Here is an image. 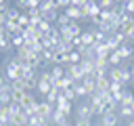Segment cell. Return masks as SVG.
Returning a JSON list of instances; mask_svg holds the SVG:
<instances>
[{
  "label": "cell",
  "instance_id": "cell-34",
  "mask_svg": "<svg viewBox=\"0 0 134 126\" xmlns=\"http://www.w3.org/2000/svg\"><path fill=\"white\" fill-rule=\"evenodd\" d=\"M128 42H130V44H134V32H132V34L128 36Z\"/></svg>",
  "mask_w": 134,
  "mask_h": 126
},
{
  "label": "cell",
  "instance_id": "cell-18",
  "mask_svg": "<svg viewBox=\"0 0 134 126\" xmlns=\"http://www.w3.org/2000/svg\"><path fill=\"white\" fill-rule=\"evenodd\" d=\"M80 40H82V46H84V48H88V46L94 44V36H92V32H82Z\"/></svg>",
  "mask_w": 134,
  "mask_h": 126
},
{
  "label": "cell",
  "instance_id": "cell-23",
  "mask_svg": "<svg viewBox=\"0 0 134 126\" xmlns=\"http://www.w3.org/2000/svg\"><path fill=\"white\" fill-rule=\"evenodd\" d=\"M59 94H61V90H57V88L52 86V90H50V92L44 97V101H48L50 105H54V103H57V99H59Z\"/></svg>",
  "mask_w": 134,
  "mask_h": 126
},
{
  "label": "cell",
  "instance_id": "cell-13",
  "mask_svg": "<svg viewBox=\"0 0 134 126\" xmlns=\"http://www.w3.org/2000/svg\"><path fill=\"white\" fill-rule=\"evenodd\" d=\"M117 116H119V120H132L134 118V111H132V107H124V105H119L117 107Z\"/></svg>",
  "mask_w": 134,
  "mask_h": 126
},
{
  "label": "cell",
  "instance_id": "cell-17",
  "mask_svg": "<svg viewBox=\"0 0 134 126\" xmlns=\"http://www.w3.org/2000/svg\"><path fill=\"white\" fill-rule=\"evenodd\" d=\"M132 103H134V94L126 88L124 94H121V99H119V105H124V107H132Z\"/></svg>",
  "mask_w": 134,
  "mask_h": 126
},
{
  "label": "cell",
  "instance_id": "cell-7",
  "mask_svg": "<svg viewBox=\"0 0 134 126\" xmlns=\"http://www.w3.org/2000/svg\"><path fill=\"white\" fill-rule=\"evenodd\" d=\"M119 116H117V111H111V113H105V116H100V124L98 126H119Z\"/></svg>",
  "mask_w": 134,
  "mask_h": 126
},
{
  "label": "cell",
  "instance_id": "cell-8",
  "mask_svg": "<svg viewBox=\"0 0 134 126\" xmlns=\"http://www.w3.org/2000/svg\"><path fill=\"white\" fill-rule=\"evenodd\" d=\"M63 13H65V15H67L71 21H80V19H84V13H82V8H77V6H71V4H69V6H65V8H63Z\"/></svg>",
  "mask_w": 134,
  "mask_h": 126
},
{
  "label": "cell",
  "instance_id": "cell-27",
  "mask_svg": "<svg viewBox=\"0 0 134 126\" xmlns=\"http://www.w3.org/2000/svg\"><path fill=\"white\" fill-rule=\"evenodd\" d=\"M50 29H52V23H50V21H44V19H42V21L38 23V32H42V34H48Z\"/></svg>",
  "mask_w": 134,
  "mask_h": 126
},
{
  "label": "cell",
  "instance_id": "cell-38",
  "mask_svg": "<svg viewBox=\"0 0 134 126\" xmlns=\"http://www.w3.org/2000/svg\"><path fill=\"white\" fill-rule=\"evenodd\" d=\"M130 71H132V78H134V67H130Z\"/></svg>",
  "mask_w": 134,
  "mask_h": 126
},
{
  "label": "cell",
  "instance_id": "cell-39",
  "mask_svg": "<svg viewBox=\"0 0 134 126\" xmlns=\"http://www.w3.org/2000/svg\"><path fill=\"white\" fill-rule=\"evenodd\" d=\"M132 111H134V103H132Z\"/></svg>",
  "mask_w": 134,
  "mask_h": 126
},
{
  "label": "cell",
  "instance_id": "cell-14",
  "mask_svg": "<svg viewBox=\"0 0 134 126\" xmlns=\"http://www.w3.org/2000/svg\"><path fill=\"white\" fill-rule=\"evenodd\" d=\"M109 65H111V67H121V65H124V59L119 57L117 50H111V52H109Z\"/></svg>",
  "mask_w": 134,
  "mask_h": 126
},
{
  "label": "cell",
  "instance_id": "cell-21",
  "mask_svg": "<svg viewBox=\"0 0 134 126\" xmlns=\"http://www.w3.org/2000/svg\"><path fill=\"white\" fill-rule=\"evenodd\" d=\"M19 17H21V10H19L17 6H8V10H6V19H8V21H19Z\"/></svg>",
  "mask_w": 134,
  "mask_h": 126
},
{
  "label": "cell",
  "instance_id": "cell-36",
  "mask_svg": "<svg viewBox=\"0 0 134 126\" xmlns=\"http://www.w3.org/2000/svg\"><path fill=\"white\" fill-rule=\"evenodd\" d=\"M4 4H6V0H0V6H4Z\"/></svg>",
  "mask_w": 134,
  "mask_h": 126
},
{
  "label": "cell",
  "instance_id": "cell-1",
  "mask_svg": "<svg viewBox=\"0 0 134 126\" xmlns=\"http://www.w3.org/2000/svg\"><path fill=\"white\" fill-rule=\"evenodd\" d=\"M4 76H6V80H21L23 78V65L13 57V59H8L6 63H4Z\"/></svg>",
  "mask_w": 134,
  "mask_h": 126
},
{
  "label": "cell",
  "instance_id": "cell-31",
  "mask_svg": "<svg viewBox=\"0 0 134 126\" xmlns=\"http://www.w3.org/2000/svg\"><path fill=\"white\" fill-rule=\"evenodd\" d=\"M117 4V0H98V6H100V10L103 8H113Z\"/></svg>",
  "mask_w": 134,
  "mask_h": 126
},
{
  "label": "cell",
  "instance_id": "cell-5",
  "mask_svg": "<svg viewBox=\"0 0 134 126\" xmlns=\"http://www.w3.org/2000/svg\"><path fill=\"white\" fill-rule=\"evenodd\" d=\"M69 63V52L65 50H52V59H50V65H67Z\"/></svg>",
  "mask_w": 134,
  "mask_h": 126
},
{
  "label": "cell",
  "instance_id": "cell-25",
  "mask_svg": "<svg viewBox=\"0 0 134 126\" xmlns=\"http://www.w3.org/2000/svg\"><path fill=\"white\" fill-rule=\"evenodd\" d=\"M48 4H50L54 10H63L65 6H69V2H67V0H48Z\"/></svg>",
  "mask_w": 134,
  "mask_h": 126
},
{
  "label": "cell",
  "instance_id": "cell-35",
  "mask_svg": "<svg viewBox=\"0 0 134 126\" xmlns=\"http://www.w3.org/2000/svg\"><path fill=\"white\" fill-rule=\"evenodd\" d=\"M128 126H134V120H130V122H128Z\"/></svg>",
  "mask_w": 134,
  "mask_h": 126
},
{
  "label": "cell",
  "instance_id": "cell-32",
  "mask_svg": "<svg viewBox=\"0 0 134 126\" xmlns=\"http://www.w3.org/2000/svg\"><path fill=\"white\" fill-rule=\"evenodd\" d=\"M126 4V10H128V15H132L134 17V2H124Z\"/></svg>",
  "mask_w": 134,
  "mask_h": 126
},
{
  "label": "cell",
  "instance_id": "cell-3",
  "mask_svg": "<svg viewBox=\"0 0 134 126\" xmlns=\"http://www.w3.org/2000/svg\"><path fill=\"white\" fill-rule=\"evenodd\" d=\"M92 116H94V107L90 105V103H80L77 107H75V120H92Z\"/></svg>",
  "mask_w": 134,
  "mask_h": 126
},
{
  "label": "cell",
  "instance_id": "cell-6",
  "mask_svg": "<svg viewBox=\"0 0 134 126\" xmlns=\"http://www.w3.org/2000/svg\"><path fill=\"white\" fill-rule=\"evenodd\" d=\"M52 111H54V105H50L48 101H40V103H38V116H42L44 120H48V122H50Z\"/></svg>",
  "mask_w": 134,
  "mask_h": 126
},
{
  "label": "cell",
  "instance_id": "cell-16",
  "mask_svg": "<svg viewBox=\"0 0 134 126\" xmlns=\"http://www.w3.org/2000/svg\"><path fill=\"white\" fill-rule=\"evenodd\" d=\"M36 90H38L40 94H44V97H46V94L52 90V84H50V82H46V80H38V86H36Z\"/></svg>",
  "mask_w": 134,
  "mask_h": 126
},
{
  "label": "cell",
  "instance_id": "cell-2",
  "mask_svg": "<svg viewBox=\"0 0 134 126\" xmlns=\"http://www.w3.org/2000/svg\"><path fill=\"white\" fill-rule=\"evenodd\" d=\"M65 74H67L71 80H75V82H82V80L86 78V74H84V69H82L80 63H67V65H65Z\"/></svg>",
  "mask_w": 134,
  "mask_h": 126
},
{
  "label": "cell",
  "instance_id": "cell-41",
  "mask_svg": "<svg viewBox=\"0 0 134 126\" xmlns=\"http://www.w3.org/2000/svg\"><path fill=\"white\" fill-rule=\"evenodd\" d=\"M0 55H2V48H0Z\"/></svg>",
  "mask_w": 134,
  "mask_h": 126
},
{
  "label": "cell",
  "instance_id": "cell-28",
  "mask_svg": "<svg viewBox=\"0 0 134 126\" xmlns=\"http://www.w3.org/2000/svg\"><path fill=\"white\" fill-rule=\"evenodd\" d=\"M69 63H82V52L80 50H69Z\"/></svg>",
  "mask_w": 134,
  "mask_h": 126
},
{
  "label": "cell",
  "instance_id": "cell-33",
  "mask_svg": "<svg viewBox=\"0 0 134 126\" xmlns=\"http://www.w3.org/2000/svg\"><path fill=\"white\" fill-rule=\"evenodd\" d=\"M8 19H6V13H2L0 10V27H4V23H6Z\"/></svg>",
  "mask_w": 134,
  "mask_h": 126
},
{
  "label": "cell",
  "instance_id": "cell-22",
  "mask_svg": "<svg viewBox=\"0 0 134 126\" xmlns=\"http://www.w3.org/2000/svg\"><path fill=\"white\" fill-rule=\"evenodd\" d=\"M73 90H75L77 99H82V97H88V88H86L82 82H75V84H73Z\"/></svg>",
  "mask_w": 134,
  "mask_h": 126
},
{
  "label": "cell",
  "instance_id": "cell-26",
  "mask_svg": "<svg viewBox=\"0 0 134 126\" xmlns=\"http://www.w3.org/2000/svg\"><path fill=\"white\" fill-rule=\"evenodd\" d=\"M71 23V19L65 15V13H59V19H57V27H67Z\"/></svg>",
  "mask_w": 134,
  "mask_h": 126
},
{
  "label": "cell",
  "instance_id": "cell-30",
  "mask_svg": "<svg viewBox=\"0 0 134 126\" xmlns=\"http://www.w3.org/2000/svg\"><path fill=\"white\" fill-rule=\"evenodd\" d=\"M13 103V99H10V92H6V90H0V105H10Z\"/></svg>",
  "mask_w": 134,
  "mask_h": 126
},
{
  "label": "cell",
  "instance_id": "cell-40",
  "mask_svg": "<svg viewBox=\"0 0 134 126\" xmlns=\"http://www.w3.org/2000/svg\"><path fill=\"white\" fill-rule=\"evenodd\" d=\"M88 126H94V124H88Z\"/></svg>",
  "mask_w": 134,
  "mask_h": 126
},
{
  "label": "cell",
  "instance_id": "cell-10",
  "mask_svg": "<svg viewBox=\"0 0 134 126\" xmlns=\"http://www.w3.org/2000/svg\"><path fill=\"white\" fill-rule=\"evenodd\" d=\"M65 122H69V116H65L61 109L54 107V111L50 116V126H59V124H65Z\"/></svg>",
  "mask_w": 134,
  "mask_h": 126
},
{
  "label": "cell",
  "instance_id": "cell-44",
  "mask_svg": "<svg viewBox=\"0 0 134 126\" xmlns=\"http://www.w3.org/2000/svg\"><path fill=\"white\" fill-rule=\"evenodd\" d=\"M8 126H10V124H8Z\"/></svg>",
  "mask_w": 134,
  "mask_h": 126
},
{
  "label": "cell",
  "instance_id": "cell-15",
  "mask_svg": "<svg viewBox=\"0 0 134 126\" xmlns=\"http://www.w3.org/2000/svg\"><path fill=\"white\" fill-rule=\"evenodd\" d=\"M17 25H19V29H23V32H27V29L31 27V21H29V15H27V13H21V17H19V21H17Z\"/></svg>",
  "mask_w": 134,
  "mask_h": 126
},
{
  "label": "cell",
  "instance_id": "cell-24",
  "mask_svg": "<svg viewBox=\"0 0 134 126\" xmlns=\"http://www.w3.org/2000/svg\"><path fill=\"white\" fill-rule=\"evenodd\" d=\"M25 97V90L23 88H15L13 92H10V99H13V103H21V99Z\"/></svg>",
  "mask_w": 134,
  "mask_h": 126
},
{
  "label": "cell",
  "instance_id": "cell-12",
  "mask_svg": "<svg viewBox=\"0 0 134 126\" xmlns=\"http://www.w3.org/2000/svg\"><path fill=\"white\" fill-rule=\"evenodd\" d=\"M27 120H29V116L25 113V109L21 111V113H17V116H13L10 118V126H25L27 124Z\"/></svg>",
  "mask_w": 134,
  "mask_h": 126
},
{
  "label": "cell",
  "instance_id": "cell-19",
  "mask_svg": "<svg viewBox=\"0 0 134 126\" xmlns=\"http://www.w3.org/2000/svg\"><path fill=\"white\" fill-rule=\"evenodd\" d=\"M107 78H109L111 82H119V80H121V67H109Z\"/></svg>",
  "mask_w": 134,
  "mask_h": 126
},
{
  "label": "cell",
  "instance_id": "cell-11",
  "mask_svg": "<svg viewBox=\"0 0 134 126\" xmlns=\"http://www.w3.org/2000/svg\"><path fill=\"white\" fill-rule=\"evenodd\" d=\"M117 52H119V57H121L124 61H130V59L134 57V44L126 42V44H121V46L117 48Z\"/></svg>",
  "mask_w": 134,
  "mask_h": 126
},
{
  "label": "cell",
  "instance_id": "cell-37",
  "mask_svg": "<svg viewBox=\"0 0 134 126\" xmlns=\"http://www.w3.org/2000/svg\"><path fill=\"white\" fill-rule=\"evenodd\" d=\"M59 126H69V122H65V124H59Z\"/></svg>",
  "mask_w": 134,
  "mask_h": 126
},
{
  "label": "cell",
  "instance_id": "cell-42",
  "mask_svg": "<svg viewBox=\"0 0 134 126\" xmlns=\"http://www.w3.org/2000/svg\"><path fill=\"white\" fill-rule=\"evenodd\" d=\"M119 126H124V124H119Z\"/></svg>",
  "mask_w": 134,
  "mask_h": 126
},
{
  "label": "cell",
  "instance_id": "cell-20",
  "mask_svg": "<svg viewBox=\"0 0 134 126\" xmlns=\"http://www.w3.org/2000/svg\"><path fill=\"white\" fill-rule=\"evenodd\" d=\"M38 86V76H34V78H23V90L25 92H29L31 88H36Z\"/></svg>",
  "mask_w": 134,
  "mask_h": 126
},
{
  "label": "cell",
  "instance_id": "cell-29",
  "mask_svg": "<svg viewBox=\"0 0 134 126\" xmlns=\"http://www.w3.org/2000/svg\"><path fill=\"white\" fill-rule=\"evenodd\" d=\"M61 94H63V97H65L67 101H71V103H73V101L77 99V94H75V90H73V86H71V88H65V90H63Z\"/></svg>",
  "mask_w": 134,
  "mask_h": 126
},
{
  "label": "cell",
  "instance_id": "cell-4",
  "mask_svg": "<svg viewBox=\"0 0 134 126\" xmlns=\"http://www.w3.org/2000/svg\"><path fill=\"white\" fill-rule=\"evenodd\" d=\"M82 13H84V19L92 17V15H100V6L96 0H88L84 6H82Z\"/></svg>",
  "mask_w": 134,
  "mask_h": 126
},
{
  "label": "cell",
  "instance_id": "cell-9",
  "mask_svg": "<svg viewBox=\"0 0 134 126\" xmlns=\"http://www.w3.org/2000/svg\"><path fill=\"white\" fill-rule=\"evenodd\" d=\"M46 71L50 74V80H52V84H54L57 80H61L63 76H67V74H65V67H63V65H50V67H48Z\"/></svg>",
  "mask_w": 134,
  "mask_h": 126
},
{
  "label": "cell",
  "instance_id": "cell-43",
  "mask_svg": "<svg viewBox=\"0 0 134 126\" xmlns=\"http://www.w3.org/2000/svg\"><path fill=\"white\" fill-rule=\"evenodd\" d=\"M117 2H121V0H117Z\"/></svg>",
  "mask_w": 134,
  "mask_h": 126
}]
</instances>
